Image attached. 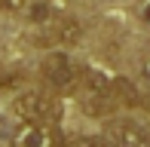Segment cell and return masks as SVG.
I'll return each mask as SVG.
<instances>
[{"mask_svg": "<svg viewBox=\"0 0 150 147\" xmlns=\"http://www.w3.org/2000/svg\"><path fill=\"white\" fill-rule=\"evenodd\" d=\"M141 80H144V83L150 86V61H144V64H141Z\"/></svg>", "mask_w": 150, "mask_h": 147, "instance_id": "8", "label": "cell"}, {"mask_svg": "<svg viewBox=\"0 0 150 147\" xmlns=\"http://www.w3.org/2000/svg\"><path fill=\"white\" fill-rule=\"evenodd\" d=\"M28 6V0H0V9H9V12H18Z\"/></svg>", "mask_w": 150, "mask_h": 147, "instance_id": "6", "label": "cell"}, {"mask_svg": "<svg viewBox=\"0 0 150 147\" xmlns=\"http://www.w3.org/2000/svg\"><path fill=\"white\" fill-rule=\"evenodd\" d=\"M107 141L113 147H150V129L132 117H117L107 123Z\"/></svg>", "mask_w": 150, "mask_h": 147, "instance_id": "4", "label": "cell"}, {"mask_svg": "<svg viewBox=\"0 0 150 147\" xmlns=\"http://www.w3.org/2000/svg\"><path fill=\"white\" fill-rule=\"evenodd\" d=\"M12 107L22 119H31V123H58L61 117V104L52 92H43V89H25L16 95Z\"/></svg>", "mask_w": 150, "mask_h": 147, "instance_id": "2", "label": "cell"}, {"mask_svg": "<svg viewBox=\"0 0 150 147\" xmlns=\"http://www.w3.org/2000/svg\"><path fill=\"white\" fill-rule=\"evenodd\" d=\"M55 40H58V46L77 43V40H80V25L77 22H61V25H55Z\"/></svg>", "mask_w": 150, "mask_h": 147, "instance_id": "5", "label": "cell"}, {"mask_svg": "<svg viewBox=\"0 0 150 147\" xmlns=\"http://www.w3.org/2000/svg\"><path fill=\"white\" fill-rule=\"evenodd\" d=\"M9 147H61V135L52 123H18L9 135Z\"/></svg>", "mask_w": 150, "mask_h": 147, "instance_id": "3", "label": "cell"}, {"mask_svg": "<svg viewBox=\"0 0 150 147\" xmlns=\"http://www.w3.org/2000/svg\"><path fill=\"white\" fill-rule=\"evenodd\" d=\"M40 74H43L46 86H49L52 92H61V95H74V92H80V80H83V68H80L77 61H74L67 52H49V55H43V61H40Z\"/></svg>", "mask_w": 150, "mask_h": 147, "instance_id": "1", "label": "cell"}, {"mask_svg": "<svg viewBox=\"0 0 150 147\" xmlns=\"http://www.w3.org/2000/svg\"><path fill=\"white\" fill-rule=\"evenodd\" d=\"M141 18H144V25H150V0L141 6Z\"/></svg>", "mask_w": 150, "mask_h": 147, "instance_id": "9", "label": "cell"}, {"mask_svg": "<svg viewBox=\"0 0 150 147\" xmlns=\"http://www.w3.org/2000/svg\"><path fill=\"white\" fill-rule=\"evenodd\" d=\"M74 147H113V144H110V141H107V144H104V141H95V138H80Z\"/></svg>", "mask_w": 150, "mask_h": 147, "instance_id": "7", "label": "cell"}, {"mask_svg": "<svg viewBox=\"0 0 150 147\" xmlns=\"http://www.w3.org/2000/svg\"><path fill=\"white\" fill-rule=\"evenodd\" d=\"M147 107H150V101H147Z\"/></svg>", "mask_w": 150, "mask_h": 147, "instance_id": "10", "label": "cell"}]
</instances>
